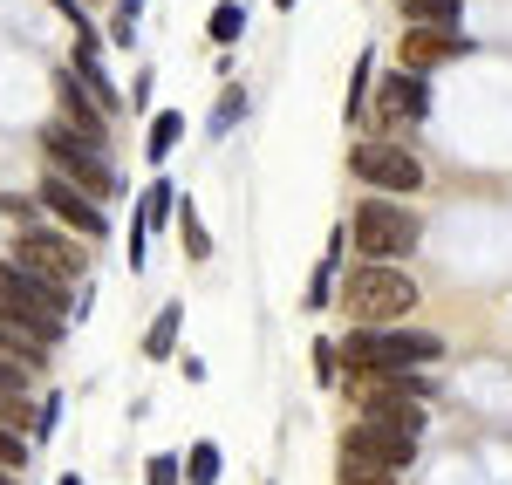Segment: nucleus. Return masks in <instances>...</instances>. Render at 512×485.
<instances>
[{"label":"nucleus","instance_id":"nucleus-1","mask_svg":"<svg viewBox=\"0 0 512 485\" xmlns=\"http://www.w3.org/2000/svg\"><path fill=\"white\" fill-rule=\"evenodd\" d=\"M342 369H355V376H396V369H424L444 356V335H417V328H349L342 342Z\"/></svg>","mask_w":512,"mask_h":485},{"label":"nucleus","instance_id":"nucleus-2","mask_svg":"<svg viewBox=\"0 0 512 485\" xmlns=\"http://www.w3.org/2000/svg\"><path fill=\"white\" fill-rule=\"evenodd\" d=\"M342 308H349L355 328L410 322V308H417V281H410L396 260H362L349 281H342Z\"/></svg>","mask_w":512,"mask_h":485},{"label":"nucleus","instance_id":"nucleus-3","mask_svg":"<svg viewBox=\"0 0 512 485\" xmlns=\"http://www.w3.org/2000/svg\"><path fill=\"white\" fill-rule=\"evenodd\" d=\"M417 240H424V226H417V212H410L403 199L369 192V199L355 205L349 246L362 253V260H410V253H417Z\"/></svg>","mask_w":512,"mask_h":485},{"label":"nucleus","instance_id":"nucleus-4","mask_svg":"<svg viewBox=\"0 0 512 485\" xmlns=\"http://www.w3.org/2000/svg\"><path fill=\"white\" fill-rule=\"evenodd\" d=\"M0 315L55 342V335L69 328V287H62V281H41V274H28L21 260H0Z\"/></svg>","mask_w":512,"mask_h":485},{"label":"nucleus","instance_id":"nucleus-5","mask_svg":"<svg viewBox=\"0 0 512 485\" xmlns=\"http://www.w3.org/2000/svg\"><path fill=\"white\" fill-rule=\"evenodd\" d=\"M41 158H48V171H62L69 185H82L96 205H110L123 192V178H117V164L103 158V144H89L82 130H69V123L55 117L48 123V137H41Z\"/></svg>","mask_w":512,"mask_h":485},{"label":"nucleus","instance_id":"nucleus-6","mask_svg":"<svg viewBox=\"0 0 512 485\" xmlns=\"http://www.w3.org/2000/svg\"><path fill=\"white\" fill-rule=\"evenodd\" d=\"M14 260L28 267V274H41V281H62V287H76L82 281V267H89V253L76 246V233L69 226H21L14 233Z\"/></svg>","mask_w":512,"mask_h":485},{"label":"nucleus","instance_id":"nucleus-7","mask_svg":"<svg viewBox=\"0 0 512 485\" xmlns=\"http://www.w3.org/2000/svg\"><path fill=\"white\" fill-rule=\"evenodd\" d=\"M349 171L369 192H424V164L410 158L403 144H390V137H362L349 151Z\"/></svg>","mask_w":512,"mask_h":485},{"label":"nucleus","instance_id":"nucleus-8","mask_svg":"<svg viewBox=\"0 0 512 485\" xmlns=\"http://www.w3.org/2000/svg\"><path fill=\"white\" fill-rule=\"evenodd\" d=\"M35 205L48 212V219H55V226H69L76 240H103V233H110V212H103V205L89 199L82 185H69L62 171H48V178H41Z\"/></svg>","mask_w":512,"mask_h":485},{"label":"nucleus","instance_id":"nucleus-9","mask_svg":"<svg viewBox=\"0 0 512 485\" xmlns=\"http://www.w3.org/2000/svg\"><path fill=\"white\" fill-rule=\"evenodd\" d=\"M342 458H369V465H390V472H403V465L417 458V438H410V431H396V424L362 417V424H349V431H342Z\"/></svg>","mask_w":512,"mask_h":485},{"label":"nucleus","instance_id":"nucleus-10","mask_svg":"<svg viewBox=\"0 0 512 485\" xmlns=\"http://www.w3.org/2000/svg\"><path fill=\"white\" fill-rule=\"evenodd\" d=\"M369 103H376V117H383V123H424V117H431V82L396 62L390 76H376V96H369Z\"/></svg>","mask_w":512,"mask_h":485},{"label":"nucleus","instance_id":"nucleus-11","mask_svg":"<svg viewBox=\"0 0 512 485\" xmlns=\"http://www.w3.org/2000/svg\"><path fill=\"white\" fill-rule=\"evenodd\" d=\"M55 110H62V123L82 130L89 144H110V110L89 96V82H82L76 69H62V76H55Z\"/></svg>","mask_w":512,"mask_h":485},{"label":"nucleus","instance_id":"nucleus-12","mask_svg":"<svg viewBox=\"0 0 512 485\" xmlns=\"http://www.w3.org/2000/svg\"><path fill=\"white\" fill-rule=\"evenodd\" d=\"M458 55H465V35H451V28H410L403 48H396V62L417 69V76L437 69V62H458Z\"/></svg>","mask_w":512,"mask_h":485},{"label":"nucleus","instance_id":"nucleus-13","mask_svg":"<svg viewBox=\"0 0 512 485\" xmlns=\"http://www.w3.org/2000/svg\"><path fill=\"white\" fill-rule=\"evenodd\" d=\"M171 192H178L171 178H158V185L144 192V212H137V226H130V267H144L151 233H158V226H171V212H178V199H171Z\"/></svg>","mask_w":512,"mask_h":485},{"label":"nucleus","instance_id":"nucleus-14","mask_svg":"<svg viewBox=\"0 0 512 485\" xmlns=\"http://www.w3.org/2000/svg\"><path fill=\"white\" fill-rule=\"evenodd\" d=\"M0 349H7L14 363L41 369V363H48V349H55V342H48V335H35V328H21V322H7V315H0Z\"/></svg>","mask_w":512,"mask_h":485},{"label":"nucleus","instance_id":"nucleus-15","mask_svg":"<svg viewBox=\"0 0 512 485\" xmlns=\"http://www.w3.org/2000/svg\"><path fill=\"white\" fill-rule=\"evenodd\" d=\"M178 335H185V308L171 301V308H158V322L144 328V356H151V363H171V349H178Z\"/></svg>","mask_w":512,"mask_h":485},{"label":"nucleus","instance_id":"nucleus-16","mask_svg":"<svg viewBox=\"0 0 512 485\" xmlns=\"http://www.w3.org/2000/svg\"><path fill=\"white\" fill-rule=\"evenodd\" d=\"M403 21L410 28H458L465 21V0H403Z\"/></svg>","mask_w":512,"mask_h":485},{"label":"nucleus","instance_id":"nucleus-17","mask_svg":"<svg viewBox=\"0 0 512 485\" xmlns=\"http://www.w3.org/2000/svg\"><path fill=\"white\" fill-rule=\"evenodd\" d=\"M178 137H185V117H178V110H158V117H151V137H144V158H151V164H164Z\"/></svg>","mask_w":512,"mask_h":485},{"label":"nucleus","instance_id":"nucleus-18","mask_svg":"<svg viewBox=\"0 0 512 485\" xmlns=\"http://www.w3.org/2000/svg\"><path fill=\"white\" fill-rule=\"evenodd\" d=\"M342 240H349V233H335V240H328L321 267L308 274V301H301V308H328V294H335V253H342Z\"/></svg>","mask_w":512,"mask_h":485},{"label":"nucleus","instance_id":"nucleus-19","mask_svg":"<svg viewBox=\"0 0 512 485\" xmlns=\"http://www.w3.org/2000/svg\"><path fill=\"white\" fill-rule=\"evenodd\" d=\"M205 35L219 41V48H233V41L246 35V7H239V0H219V7H212V21H205Z\"/></svg>","mask_w":512,"mask_h":485},{"label":"nucleus","instance_id":"nucleus-20","mask_svg":"<svg viewBox=\"0 0 512 485\" xmlns=\"http://www.w3.org/2000/svg\"><path fill=\"white\" fill-rule=\"evenodd\" d=\"M369 96H376V55L362 48V55H355V82H349V117L369 110Z\"/></svg>","mask_w":512,"mask_h":485},{"label":"nucleus","instance_id":"nucleus-21","mask_svg":"<svg viewBox=\"0 0 512 485\" xmlns=\"http://www.w3.org/2000/svg\"><path fill=\"white\" fill-rule=\"evenodd\" d=\"M219 472H226V465H219V445H192L185 451V479L192 485H219Z\"/></svg>","mask_w":512,"mask_h":485},{"label":"nucleus","instance_id":"nucleus-22","mask_svg":"<svg viewBox=\"0 0 512 485\" xmlns=\"http://www.w3.org/2000/svg\"><path fill=\"white\" fill-rule=\"evenodd\" d=\"M335 485H396V472L390 465H369V458H342Z\"/></svg>","mask_w":512,"mask_h":485},{"label":"nucleus","instance_id":"nucleus-23","mask_svg":"<svg viewBox=\"0 0 512 485\" xmlns=\"http://www.w3.org/2000/svg\"><path fill=\"white\" fill-rule=\"evenodd\" d=\"M35 417H41V410L28 404V397H7V390H0V424H7V431H28Z\"/></svg>","mask_w":512,"mask_h":485},{"label":"nucleus","instance_id":"nucleus-24","mask_svg":"<svg viewBox=\"0 0 512 485\" xmlns=\"http://www.w3.org/2000/svg\"><path fill=\"white\" fill-rule=\"evenodd\" d=\"M178 226H185V253H192V260H205V253H212V240H205V226H198L192 205H178Z\"/></svg>","mask_w":512,"mask_h":485},{"label":"nucleus","instance_id":"nucleus-25","mask_svg":"<svg viewBox=\"0 0 512 485\" xmlns=\"http://www.w3.org/2000/svg\"><path fill=\"white\" fill-rule=\"evenodd\" d=\"M21 465H28V438L0 424V472H21Z\"/></svg>","mask_w":512,"mask_h":485},{"label":"nucleus","instance_id":"nucleus-26","mask_svg":"<svg viewBox=\"0 0 512 485\" xmlns=\"http://www.w3.org/2000/svg\"><path fill=\"white\" fill-rule=\"evenodd\" d=\"M178 479H185V458H171V451L144 465V485H178Z\"/></svg>","mask_w":512,"mask_h":485},{"label":"nucleus","instance_id":"nucleus-27","mask_svg":"<svg viewBox=\"0 0 512 485\" xmlns=\"http://www.w3.org/2000/svg\"><path fill=\"white\" fill-rule=\"evenodd\" d=\"M335 376H342V349H335V342H315V383L328 390Z\"/></svg>","mask_w":512,"mask_h":485},{"label":"nucleus","instance_id":"nucleus-28","mask_svg":"<svg viewBox=\"0 0 512 485\" xmlns=\"http://www.w3.org/2000/svg\"><path fill=\"white\" fill-rule=\"evenodd\" d=\"M239 110H246V96H239V89H226V96H219V110H212V130L226 137V130L239 123Z\"/></svg>","mask_w":512,"mask_h":485},{"label":"nucleus","instance_id":"nucleus-29","mask_svg":"<svg viewBox=\"0 0 512 485\" xmlns=\"http://www.w3.org/2000/svg\"><path fill=\"white\" fill-rule=\"evenodd\" d=\"M110 35H117V48H137V0L117 7V28H110Z\"/></svg>","mask_w":512,"mask_h":485},{"label":"nucleus","instance_id":"nucleus-30","mask_svg":"<svg viewBox=\"0 0 512 485\" xmlns=\"http://www.w3.org/2000/svg\"><path fill=\"white\" fill-rule=\"evenodd\" d=\"M0 390H7V397H28V363H7V356H0Z\"/></svg>","mask_w":512,"mask_h":485},{"label":"nucleus","instance_id":"nucleus-31","mask_svg":"<svg viewBox=\"0 0 512 485\" xmlns=\"http://www.w3.org/2000/svg\"><path fill=\"white\" fill-rule=\"evenodd\" d=\"M274 7H280V14H287V7H301V0H274Z\"/></svg>","mask_w":512,"mask_h":485},{"label":"nucleus","instance_id":"nucleus-32","mask_svg":"<svg viewBox=\"0 0 512 485\" xmlns=\"http://www.w3.org/2000/svg\"><path fill=\"white\" fill-rule=\"evenodd\" d=\"M0 485H14V472H0Z\"/></svg>","mask_w":512,"mask_h":485},{"label":"nucleus","instance_id":"nucleus-33","mask_svg":"<svg viewBox=\"0 0 512 485\" xmlns=\"http://www.w3.org/2000/svg\"><path fill=\"white\" fill-rule=\"evenodd\" d=\"M62 485H82V479H62Z\"/></svg>","mask_w":512,"mask_h":485}]
</instances>
